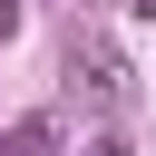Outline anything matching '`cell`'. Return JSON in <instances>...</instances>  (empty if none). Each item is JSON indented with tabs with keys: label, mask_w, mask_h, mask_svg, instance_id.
I'll use <instances>...</instances> for the list:
<instances>
[{
	"label": "cell",
	"mask_w": 156,
	"mask_h": 156,
	"mask_svg": "<svg viewBox=\"0 0 156 156\" xmlns=\"http://www.w3.org/2000/svg\"><path fill=\"white\" fill-rule=\"evenodd\" d=\"M0 156H58V117H10L0 127Z\"/></svg>",
	"instance_id": "1"
},
{
	"label": "cell",
	"mask_w": 156,
	"mask_h": 156,
	"mask_svg": "<svg viewBox=\"0 0 156 156\" xmlns=\"http://www.w3.org/2000/svg\"><path fill=\"white\" fill-rule=\"evenodd\" d=\"M88 98H107V107L127 98V68H117V49H88Z\"/></svg>",
	"instance_id": "2"
},
{
	"label": "cell",
	"mask_w": 156,
	"mask_h": 156,
	"mask_svg": "<svg viewBox=\"0 0 156 156\" xmlns=\"http://www.w3.org/2000/svg\"><path fill=\"white\" fill-rule=\"evenodd\" d=\"M10 29H20V0H0V39H10Z\"/></svg>",
	"instance_id": "3"
}]
</instances>
